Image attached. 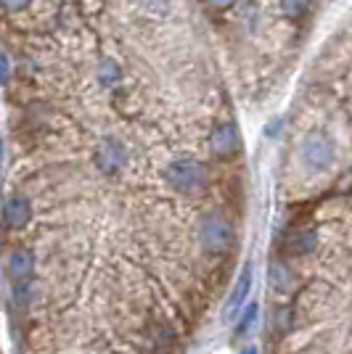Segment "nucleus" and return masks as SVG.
Listing matches in <instances>:
<instances>
[{
	"mask_svg": "<svg viewBox=\"0 0 352 354\" xmlns=\"http://www.w3.org/2000/svg\"><path fill=\"white\" fill-rule=\"evenodd\" d=\"M8 272L14 283H30L35 275V254L27 249H16L8 259Z\"/></svg>",
	"mask_w": 352,
	"mask_h": 354,
	"instance_id": "10",
	"label": "nucleus"
},
{
	"mask_svg": "<svg viewBox=\"0 0 352 354\" xmlns=\"http://www.w3.org/2000/svg\"><path fill=\"white\" fill-rule=\"evenodd\" d=\"M249 294H252V265H244L241 275L236 278L234 288H231V294H228L225 310H222V317H225L228 323H231V320H236V317L244 312V304H247Z\"/></svg>",
	"mask_w": 352,
	"mask_h": 354,
	"instance_id": "6",
	"label": "nucleus"
},
{
	"mask_svg": "<svg viewBox=\"0 0 352 354\" xmlns=\"http://www.w3.org/2000/svg\"><path fill=\"white\" fill-rule=\"evenodd\" d=\"M164 183L173 188L175 193L183 196H196V193L206 191L209 185V172L199 159L193 156H177L164 167Z\"/></svg>",
	"mask_w": 352,
	"mask_h": 354,
	"instance_id": "2",
	"label": "nucleus"
},
{
	"mask_svg": "<svg viewBox=\"0 0 352 354\" xmlns=\"http://www.w3.org/2000/svg\"><path fill=\"white\" fill-rule=\"evenodd\" d=\"M283 249H286L289 257H310V254H315V249H318L315 227H310V225L294 227L292 233L286 236V241H283Z\"/></svg>",
	"mask_w": 352,
	"mask_h": 354,
	"instance_id": "7",
	"label": "nucleus"
},
{
	"mask_svg": "<svg viewBox=\"0 0 352 354\" xmlns=\"http://www.w3.org/2000/svg\"><path fill=\"white\" fill-rule=\"evenodd\" d=\"M8 77H11V61H8V56H6V50L0 48V85H6Z\"/></svg>",
	"mask_w": 352,
	"mask_h": 354,
	"instance_id": "17",
	"label": "nucleus"
},
{
	"mask_svg": "<svg viewBox=\"0 0 352 354\" xmlns=\"http://www.w3.org/2000/svg\"><path fill=\"white\" fill-rule=\"evenodd\" d=\"M119 77H122V72H119L117 64L112 59H103L101 66H98V80L103 85H114V82H119Z\"/></svg>",
	"mask_w": 352,
	"mask_h": 354,
	"instance_id": "13",
	"label": "nucleus"
},
{
	"mask_svg": "<svg viewBox=\"0 0 352 354\" xmlns=\"http://www.w3.org/2000/svg\"><path fill=\"white\" fill-rule=\"evenodd\" d=\"M32 0H0V8L8 11V14H16V11H24Z\"/></svg>",
	"mask_w": 352,
	"mask_h": 354,
	"instance_id": "16",
	"label": "nucleus"
},
{
	"mask_svg": "<svg viewBox=\"0 0 352 354\" xmlns=\"http://www.w3.org/2000/svg\"><path fill=\"white\" fill-rule=\"evenodd\" d=\"M257 315H260V307L257 304H247L244 312L238 315V325H236V339H247L254 325H257Z\"/></svg>",
	"mask_w": 352,
	"mask_h": 354,
	"instance_id": "12",
	"label": "nucleus"
},
{
	"mask_svg": "<svg viewBox=\"0 0 352 354\" xmlns=\"http://www.w3.org/2000/svg\"><path fill=\"white\" fill-rule=\"evenodd\" d=\"M6 172V140L0 138V177Z\"/></svg>",
	"mask_w": 352,
	"mask_h": 354,
	"instance_id": "19",
	"label": "nucleus"
},
{
	"mask_svg": "<svg viewBox=\"0 0 352 354\" xmlns=\"http://www.w3.org/2000/svg\"><path fill=\"white\" fill-rule=\"evenodd\" d=\"M209 151H212V156L215 159H222V162H228V159H234L241 153V133H238V127H236V122L231 119H222L218 122L212 130H209Z\"/></svg>",
	"mask_w": 352,
	"mask_h": 354,
	"instance_id": "4",
	"label": "nucleus"
},
{
	"mask_svg": "<svg viewBox=\"0 0 352 354\" xmlns=\"http://www.w3.org/2000/svg\"><path fill=\"white\" fill-rule=\"evenodd\" d=\"M204 6L209 8V11H228V8H234L236 0H204Z\"/></svg>",
	"mask_w": 352,
	"mask_h": 354,
	"instance_id": "18",
	"label": "nucleus"
},
{
	"mask_svg": "<svg viewBox=\"0 0 352 354\" xmlns=\"http://www.w3.org/2000/svg\"><path fill=\"white\" fill-rule=\"evenodd\" d=\"M196 241L206 257H228L236 249L234 222L218 209H209L196 220Z\"/></svg>",
	"mask_w": 352,
	"mask_h": 354,
	"instance_id": "1",
	"label": "nucleus"
},
{
	"mask_svg": "<svg viewBox=\"0 0 352 354\" xmlns=\"http://www.w3.org/2000/svg\"><path fill=\"white\" fill-rule=\"evenodd\" d=\"M93 162H96V167L101 169L103 175H119L125 169V164H127V148H125V143L119 138L106 135L96 146Z\"/></svg>",
	"mask_w": 352,
	"mask_h": 354,
	"instance_id": "5",
	"label": "nucleus"
},
{
	"mask_svg": "<svg viewBox=\"0 0 352 354\" xmlns=\"http://www.w3.org/2000/svg\"><path fill=\"white\" fill-rule=\"evenodd\" d=\"M3 225L11 227V230H19V227H27L32 220V204L24 198V196H11L6 204H3Z\"/></svg>",
	"mask_w": 352,
	"mask_h": 354,
	"instance_id": "8",
	"label": "nucleus"
},
{
	"mask_svg": "<svg viewBox=\"0 0 352 354\" xmlns=\"http://www.w3.org/2000/svg\"><path fill=\"white\" fill-rule=\"evenodd\" d=\"M273 328L279 330V333H286L289 328H292V307H279V310L273 312Z\"/></svg>",
	"mask_w": 352,
	"mask_h": 354,
	"instance_id": "14",
	"label": "nucleus"
},
{
	"mask_svg": "<svg viewBox=\"0 0 352 354\" xmlns=\"http://www.w3.org/2000/svg\"><path fill=\"white\" fill-rule=\"evenodd\" d=\"M302 162L308 164L313 172H326L334 164V140L321 130H313L302 140Z\"/></svg>",
	"mask_w": 352,
	"mask_h": 354,
	"instance_id": "3",
	"label": "nucleus"
},
{
	"mask_svg": "<svg viewBox=\"0 0 352 354\" xmlns=\"http://www.w3.org/2000/svg\"><path fill=\"white\" fill-rule=\"evenodd\" d=\"M143 11L148 14H164V11H170V6H173V0H135Z\"/></svg>",
	"mask_w": 352,
	"mask_h": 354,
	"instance_id": "15",
	"label": "nucleus"
},
{
	"mask_svg": "<svg viewBox=\"0 0 352 354\" xmlns=\"http://www.w3.org/2000/svg\"><path fill=\"white\" fill-rule=\"evenodd\" d=\"M241 354H260V349H257V346H244Z\"/></svg>",
	"mask_w": 352,
	"mask_h": 354,
	"instance_id": "20",
	"label": "nucleus"
},
{
	"mask_svg": "<svg viewBox=\"0 0 352 354\" xmlns=\"http://www.w3.org/2000/svg\"><path fill=\"white\" fill-rule=\"evenodd\" d=\"M267 281H270V288L276 294H283V296H289L297 288V275H294V270L283 259H273L270 262V267H267Z\"/></svg>",
	"mask_w": 352,
	"mask_h": 354,
	"instance_id": "9",
	"label": "nucleus"
},
{
	"mask_svg": "<svg viewBox=\"0 0 352 354\" xmlns=\"http://www.w3.org/2000/svg\"><path fill=\"white\" fill-rule=\"evenodd\" d=\"M313 6L315 0H281V14L294 24H302L313 14Z\"/></svg>",
	"mask_w": 352,
	"mask_h": 354,
	"instance_id": "11",
	"label": "nucleus"
}]
</instances>
